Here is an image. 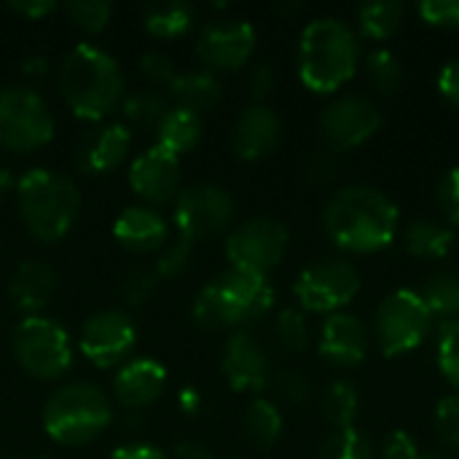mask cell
I'll return each mask as SVG.
<instances>
[{
	"label": "cell",
	"instance_id": "cell-6",
	"mask_svg": "<svg viewBox=\"0 0 459 459\" xmlns=\"http://www.w3.org/2000/svg\"><path fill=\"white\" fill-rule=\"evenodd\" d=\"M40 420L54 444L86 446L108 430L113 409L102 387L91 382H70L48 395Z\"/></svg>",
	"mask_w": 459,
	"mask_h": 459
},
{
	"label": "cell",
	"instance_id": "cell-44",
	"mask_svg": "<svg viewBox=\"0 0 459 459\" xmlns=\"http://www.w3.org/2000/svg\"><path fill=\"white\" fill-rule=\"evenodd\" d=\"M420 13L438 27H459V0H422Z\"/></svg>",
	"mask_w": 459,
	"mask_h": 459
},
{
	"label": "cell",
	"instance_id": "cell-50",
	"mask_svg": "<svg viewBox=\"0 0 459 459\" xmlns=\"http://www.w3.org/2000/svg\"><path fill=\"white\" fill-rule=\"evenodd\" d=\"M110 459H169L159 446H151V444H124L118 446Z\"/></svg>",
	"mask_w": 459,
	"mask_h": 459
},
{
	"label": "cell",
	"instance_id": "cell-49",
	"mask_svg": "<svg viewBox=\"0 0 459 459\" xmlns=\"http://www.w3.org/2000/svg\"><path fill=\"white\" fill-rule=\"evenodd\" d=\"M8 8H11L13 13L24 16V19H43V16L54 13L59 5H56L54 0H11Z\"/></svg>",
	"mask_w": 459,
	"mask_h": 459
},
{
	"label": "cell",
	"instance_id": "cell-21",
	"mask_svg": "<svg viewBox=\"0 0 459 459\" xmlns=\"http://www.w3.org/2000/svg\"><path fill=\"white\" fill-rule=\"evenodd\" d=\"M320 355L336 366H358L368 355V331L360 317L333 312L320 331Z\"/></svg>",
	"mask_w": 459,
	"mask_h": 459
},
{
	"label": "cell",
	"instance_id": "cell-4",
	"mask_svg": "<svg viewBox=\"0 0 459 459\" xmlns=\"http://www.w3.org/2000/svg\"><path fill=\"white\" fill-rule=\"evenodd\" d=\"M16 204L24 229L40 242L62 239L81 215V188L65 172L35 167L16 180Z\"/></svg>",
	"mask_w": 459,
	"mask_h": 459
},
{
	"label": "cell",
	"instance_id": "cell-31",
	"mask_svg": "<svg viewBox=\"0 0 459 459\" xmlns=\"http://www.w3.org/2000/svg\"><path fill=\"white\" fill-rule=\"evenodd\" d=\"M242 425L255 446H272L282 433V414L269 398H255L247 403Z\"/></svg>",
	"mask_w": 459,
	"mask_h": 459
},
{
	"label": "cell",
	"instance_id": "cell-25",
	"mask_svg": "<svg viewBox=\"0 0 459 459\" xmlns=\"http://www.w3.org/2000/svg\"><path fill=\"white\" fill-rule=\"evenodd\" d=\"M199 140H202V116L194 110L169 105L161 124L156 126V145L175 156H183L191 148H196Z\"/></svg>",
	"mask_w": 459,
	"mask_h": 459
},
{
	"label": "cell",
	"instance_id": "cell-23",
	"mask_svg": "<svg viewBox=\"0 0 459 459\" xmlns=\"http://www.w3.org/2000/svg\"><path fill=\"white\" fill-rule=\"evenodd\" d=\"M56 290V272L38 258L22 261L8 280V301L16 312L32 317L40 315Z\"/></svg>",
	"mask_w": 459,
	"mask_h": 459
},
{
	"label": "cell",
	"instance_id": "cell-8",
	"mask_svg": "<svg viewBox=\"0 0 459 459\" xmlns=\"http://www.w3.org/2000/svg\"><path fill=\"white\" fill-rule=\"evenodd\" d=\"M56 129L48 102L30 86L0 89V148L32 153L51 143Z\"/></svg>",
	"mask_w": 459,
	"mask_h": 459
},
{
	"label": "cell",
	"instance_id": "cell-34",
	"mask_svg": "<svg viewBox=\"0 0 459 459\" xmlns=\"http://www.w3.org/2000/svg\"><path fill=\"white\" fill-rule=\"evenodd\" d=\"M62 11L70 19V24L86 35L102 32L113 16V5L108 0H70L62 5Z\"/></svg>",
	"mask_w": 459,
	"mask_h": 459
},
{
	"label": "cell",
	"instance_id": "cell-18",
	"mask_svg": "<svg viewBox=\"0 0 459 459\" xmlns=\"http://www.w3.org/2000/svg\"><path fill=\"white\" fill-rule=\"evenodd\" d=\"M282 134V121L274 108L266 102H253L247 105L231 129V148L239 159H264L266 153L274 151Z\"/></svg>",
	"mask_w": 459,
	"mask_h": 459
},
{
	"label": "cell",
	"instance_id": "cell-10",
	"mask_svg": "<svg viewBox=\"0 0 459 459\" xmlns=\"http://www.w3.org/2000/svg\"><path fill=\"white\" fill-rule=\"evenodd\" d=\"M290 234L282 221L269 215H255L239 223L226 237V258L231 269H242L250 274H269L282 264L288 253Z\"/></svg>",
	"mask_w": 459,
	"mask_h": 459
},
{
	"label": "cell",
	"instance_id": "cell-38",
	"mask_svg": "<svg viewBox=\"0 0 459 459\" xmlns=\"http://www.w3.org/2000/svg\"><path fill=\"white\" fill-rule=\"evenodd\" d=\"M156 282H159L156 272L143 269V266L129 269L118 282V296L126 307H143L156 293Z\"/></svg>",
	"mask_w": 459,
	"mask_h": 459
},
{
	"label": "cell",
	"instance_id": "cell-16",
	"mask_svg": "<svg viewBox=\"0 0 459 459\" xmlns=\"http://www.w3.org/2000/svg\"><path fill=\"white\" fill-rule=\"evenodd\" d=\"M180 178H183L180 156L159 145L145 148L129 164V186L148 207L175 202V196L180 194Z\"/></svg>",
	"mask_w": 459,
	"mask_h": 459
},
{
	"label": "cell",
	"instance_id": "cell-7",
	"mask_svg": "<svg viewBox=\"0 0 459 459\" xmlns=\"http://www.w3.org/2000/svg\"><path fill=\"white\" fill-rule=\"evenodd\" d=\"M11 352L22 371L40 382L65 377L73 366V342L67 331L43 315L24 317L11 333Z\"/></svg>",
	"mask_w": 459,
	"mask_h": 459
},
{
	"label": "cell",
	"instance_id": "cell-37",
	"mask_svg": "<svg viewBox=\"0 0 459 459\" xmlns=\"http://www.w3.org/2000/svg\"><path fill=\"white\" fill-rule=\"evenodd\" d=\"M191 261H194V242L186 239V237H178L172 245L164 247V253L159 255L153 272L161 280H178L191 269Z\"/></svg>",
	"mask_w": 459,
	"mask_h": 459
},
{
	"label": "cell",
	"instance_id": "cell-33",
	"mask_svg": "<svg viewBox=\"0 0 459 459\" xmlns=\"http://www.w3.org/2000/svg\"><path fill=\"white\" fill-rule=\"evenodd\" d=\"M315 459H374L371 441L355 428H336L325 436Z\"/></svg>",
	"mask_w": 459,
	"mask_h": 459
},
{
	"label": "cell",
	"instance_id": "cell-12",
	"mask_svg": "<svg viewBox=\"0 0 459 459\" xmlns=\"http://www.w3.org/2000/svg\"><path fill=\"white\" fill-rule=\"evenodd\" d=\"M296 299L309 312H339L360 290V272L347 258H317L296 277Z\"/></svg>",
	"mask_w": 459,
	"mask_h": 459
},
{
	"label": "cell",
	"instance_id": "cell-27",
	"mask_svg": "<svg viewBox=\"0 0 459 459\" xmlns=\"http://www.w3.org/2000/svg\"><path fill=\"white\" fill-rule=\"evenodd\" d=\"M455 245L449 223L436 218H417L406 229V247L420 258H444Z\"/></svg>",
	"mask_w": 459,
	"mask_h": 459
},
{
	"label": "cell",
	"instance_id": "cell-14",
	"mask_svg": "<svg viewBox=\"0 0 459 459\" xmlns=\"http://www.w3.org/2000/svg\"><path fill=\"white\" fill-rule=\"evenodd\" d=\"M255 51V27L237 16H215L199 30L196 54L207 70H237Z\"/></svg>",
	"mask_w": 459,
	"mask_h": 459
},
{
	"label": "cell",
	"instance_id": "cell-36",
	"mask_svg": "<svg viewBox=\"0 0 459 459\" xmlns=\"http://www.w3.org/2000/svg\"><path fill=\"white\" fill-rule=\"evenodd\" d=\"M366 70H368V81L379 91H395L403 81V65L398 54L390 48H374L366 59Z\"/></svg>",
	"mask_w": 459,
	"mask_h": 459
},
{
	"label": "cell",
	"instance_id": "cell-55",
	"mask_svg": "<svg viewBox=\"0 0 459 459\" xmlns=\"http://www.w3.org/2000/svg\"><path fill=\"white\" fill-rule=\"evenodd\" d=\"M420 459H449V455L446 452H422Z\"/></svg>",
	"mask_w": 459,
	"mask_h": 459
},
{
	"label": "cell",
	"instance_id": "cell-40",
	"mask_svg": "<svg viewBox=\"0 0 459 459\" xmlns=\"http://www.w3.org/2000/svg\"><path fill=\"white\" fill-rule=\"evenodd\" d=\"M269 385L288 403H307L312 398V379L304 371H296V368H285V371L272 374Z\"/></svg>",
	"mask_w": 459,
	"mask_h": 459
},
{
	"label": "cell",
	"instance_id": "cell-17",
	"mask_svg": "<svg viewBox=\"0 0 459 459\" xmlns=\"http://www.w3.org/2000/svg\"><path fill=\"white\" fill-rule=\"evenodd\" d=\"M221 371H223L226 382L234 390H239V393H258L272 379L269 352L261 344V339L255 333H250L247 328L245 331H234L231 339L223 347Z\"/></svg>",
	"mask_w": 459,
	"mask_h": 459
},
{
	"label": "cell",
	"instance_id": "cell-29",
	"mask_svg": "<svg viewBox=\"0 0 459 459\" xmlns=\"http://www.w3.org/2000/svg\"><path fill=\"white\" fill-rule=\"evenodd\" d=\"M422 299L433 320L436 317H441L444 323L459 320V272L446 269V272L433 274L422 288Z\"/></svg>",
	"mask_w": 459,
	"mask_h": 459
},
{
	"label": "cell",
	"instance_id": "cell-30",
	"mask_svg": "<svg viewBox=\"0 0 459 459\" xmlns=\"http://www.w3.org/2000/svg\"><path fill=\"white\" fill-rule=\"evenodd\" d=\"M358 406H360V398H358V390L352 382L347 379H336L331 382L323 395H320V414L323 420L336 430V428H350L355 422V414H358Z\"/></svg>",
	"mask_w": 459,
	"mask_h": 459
},
{
	"label": "cell",
	"instance_id": "cell-28",
	"mask_svg": "<svg viewBox=\"0 0 459 459\" xmlns=\"http://www.w3.org/2000/svg\"><path fill=\"white\" fill-rule=\"evenodd\" d=\"M121 116L129 126L137 129H156L164 118V113L169 110V102L161 91H156L153 86L148 89H137L132 94L124 97L121 102Z\"/></svg>",
	"mask_w": 459,
	"mask_h": 459
},
{
	"label": "cell",
	"instance_id": "cell-53",
	"mask_svg": "<svg viewBox=\"0 0 459 459\" xmlns=\"http://www.w3.org/2000/svg\"><path fill=\"white\" fill-rule=\"evenodd\" d=\"M178 406H180L186 414H196V411L202 409V395H199V390L183 387V390L178 393Z\"/></svg>",
	"mask_w": 459,
	"mask_h": 459
},
{
	"label": "cell",
	"instance_id": "cell-3",
	"mask_svg": "<svg viewBox=\"0 0 459 459\" xmlns=\"http://www.w3.org/2000/svg\"><path fill=\"white\" fill-rule=\"evenodd\" d=\"M272 304L274 288L264 274L226 269L199 290L191 315L204 331H245V325L266 317Z\"/></svg>",
	"mask_w": 459,
	"mask_h": 459
},
{
	"label": "cell",
	"instance_id": "cell-2",
	"mask_svg": "<svg viewBox=\"0 0 459 459\" xmlns=\"http://www.w3.org/2000/svg\"><path fill=\"white\" fill-rule=\"evenodd\" d=\"M59 91L78 118L102 121L121 108L126 81L113 54L94 43H75L59 62Z\"/></svg>",
	"mask_w": 459,
	"mask_h": 459
},
{
	"label": "cell",
	"instance_id": "cell-1",
	"mask_svg": "<svg viewBox=\"0 0 459 459\" xmlns=\"http://www.w3.org/2000/svg\"><path fill=\"white\" fill-rule=\"evenodd\" d=\"M398 204L379 188L352 183L339 188L323 210L331 239L352 253L382 250L398 231Z\"/></svg>",
	"mask_w": 459,
	"mask_h": 459
},
{
	"label": "cell",
	"instance_id": "cell-9",
	"mask_svg": "<svg viewBox=\"0 0 459 459\" xmlns=\"http://www.w3.org/2000/svg\"><path fill=\"white\" fill-rule=\"evenodd\" d=\"M433 328V315L422 293L411 288L393 290L377 309L374 331L385 355H403L425 342Z\"/></svg>",
	"mask_w": 459,
	"mask_h": 459
},
{
	"label": "cell",
	"instance_id": "cell-48",
	"mask_svg": "<svg viewBox=\"0 0 459 459\" xmlns=\"http://www.w3.org/2000/svg\"><path fill=\"white\" fill-rule=\"evenodd\" d=\"M438 91L459 108V56H452L438 73Z\"/></svg>",
	"mask_w": 459,
	"mask_h": 459
},
{
	"label": "cell",
	"instance_id": "cell-19",
	"mask_svg": "<svg viewBox=\"0 0 459 459\" xmlns=\"http://www.w3.org/2000/svg\"><path fill=\"white\" fill-rule=\"evenodd\" d=\"M129 148H132V132L126 129V124H100L97 129L81 134L75 159L83 172L105 175L126 161Z\"/></svg>",
	"mask_w": 459,
	"mask_h": 459
},
{
	"label": "cell",
	"instance_id": "cell-46",
	"mask_svg": "<svg viewBox=\"0 0 459 459\" xmlns=\"http://www.w3.org/2000/svg\"><path fill=\"white\" fill-rule=\"evenodd\" d=\"M274 81H277L274 65L266 62V59H261V62H255V65L250 67V73H247V91L255 97V102H261V100L274 89Z\"/></svg>",
	"mask_w": 459,
	"mask_h": 459
},
{
	"label": "cell",
	"instance_id": "cell-22",
	"mask_svg": "<svg viewBox=\"0 0 459 459\" xmlns=\"http://www.w3.org/2000/svg\"><path fill=\"white\" fill-rule=\"evenodd\" d=\"M113 237L121 247L132 253H153L167 245L169 223L159 210L148 204H132L118 212L113 223Z\"/></svg>",
	"mask_w": 459,
	"mask_h": 459
},
{
	"label": "cell",
	"instance_id": "cell-47",
	"mask_svg": "<svg viewBox=\"0 0 459 459\" xmlns=\"http://www.w3.org/2000/svg\"><path fill=\"white\" fill-rule=\"evenodd\" d=\"M420 446L406 430H393L382 444V459H420Z\"/></svg>",
	"mask_w": 459,
	"mask_h": 459
},
{
	"label": "cell",
	"instance_id": "cell-15",
	"mask_svg": "<svg viewBox=\"0 0 459 459\" xmlns=\"http://www.w3.org/2000/svg\"><path fill=\"white\" fill-rule=\"evenodd\" d=\"M382 124V110L366 94H342L331 100L320 116L323 134L331 148H350L368 140Z\"/></svg>",
	"mask_w": 459,
	"mask_h": 459
},
{
	"label": "cell",
	"instance_id": "cell-51",
	"mask_svg": "<svg viewBox=\"0 0 459 459\" xmlns=\"http://www.w3.org/2000/svg\"><path fill=\"white\" fill-rule=\"evenodd\" d=\"M175 459H215L212 449L199 444V441H180L172 452Z\"/></svg>",
	"mask_w": 459,
	"mask_h": 459
},
{
	"label": "cell",
	"instance_id": "cell-52",
	"mask_svg": "<svg viewBox=\"0 0 459 459\" xmlns=\"http://www.w3.org/2000/svg\"><path fill=\"white\" fill-rule=\"evenodd\" d=\"M22 73L27 78H43L48 73V59L43 54H27L22 59Z\"/></svg>",
	"mask_w": 459,
	"mask_h": 459
},
{
	"label": "cell",
	"instance_id": "cell-41",
	"mask_svg": "<svg viewBox=\"0 0 459 459\" xmlns=\"http://www.w3.org/2000/svg\"><path fill=\"white\" fill-rule=\"evenodd\" d=\"M140 73L145 75L148 83H156V86H169L172 78L178 75V67H175V59L164 51H145L140 56Z\"/></svg>",
	"mask_w": 459,
	"mask_h": 459
},
{
	"label": "cell",
	"instance_id": "cell-39",
	"mask_svg": "<svg viewBox=\"0 0 459 459\" xmlns=\"http://www.w3.org/2000/svg\"><path fill=\"white\" fill-rule=\"evenodd\" d=\"M438 368L459 390V320L444 323L438 336Z\"/></svg>",
	"mask_w": 459,
	"mask_h": 459
},
{
	"label": "cell",
	"instance_id": "cell-42",
	"mask_svg": "<svg viewBox=\"0 0 459 459\" xmlns=\"http://www.w3.org/2000/svg\"><path fill=\"white\" fill-rule=\"evenodd\" d=\"M436 430L438 436L449 444L459 449V395H446L438 401L436 406Z\"/></svg>",
	"mask_w": 459,
	"mask_h": 459
},
{
	"label": "cell",
	"instance_id": "cell-43",
	"mask_svg": "<svg viewBox=\"0 0 459 459\" xmlns=\"http://www.w3.org/2000/svg\"><path fill=\"white\" fill-rule=\"evenodd\" d=\"M438 204L444 210V215L449 218V223H455L459 229V164L452 167L438 186Z\"/></svg>",
	"mask_w": 459,
	"mask_h": 459
},
{
	"label": "cell",
	"instance_id": "cell-35",
	"mask_svg": "<svg viewBox=\"0 0 459 459\" xmlns=\"http://www.w3.org/2000/svg\"><path fill=\"white\" fill-rule=\"evenodd\" d=\"M274 342L285 352H301L309 344V323L301 309L285 307L274 320Z\"/></svg>",
	"mask_w": 459,
	"mask_h": 459
},
{
	"label": "cell",
	"instance_id": "cell-32",
	"mask_svg": "<svg viewBox=\"0 0 459 459\" xmlns=\"http://www.w3.org/2000/svg\"><path fill=\"white\" fill-rule=\"evenodd\" d=\"M403 22L401 0H371L358 8V27L366 38H390Z\"/></svg>",
	"mask_w": 459,
	"mask_h": 459
},
{
	"label": "cell",
	"instance_id": "cell-11",
	"mask_svg": "<svg viewBox=\"0 0 459 459\" xmlns=\"http://www.w3.org/2000/svg\"><path fill=\"white\" fill-rule=\"evenodd\" d=\"M237 204L229 188L218 183H196L175 196V229L178 237L191 242L212 239L223 234L234 221Z\"/></svg>",
	"mask_w": 459,
	"mask_h": 459
},
{
	"label": "cell",
	"instance_id": "cell-5",
	"mask_svg": "<svg viewBox=\"0 0 459 459\" xmlns=\"http://www.w3.org/2000/svg\"><path fill=\"white\" fill-rule=\"evenodd\" d=\"M358 65L355 30L336 16L312 19L299 40V75L312 91H333Z\"/></svg>",
	"mask_w": 459,
	"mask_h": 459
},
{
	"label": "cell",
	"instance_id": "cell-45",
	"mask_svg": "<svg viewBox=\"0 0 459 459\" xmlns=\"http://www.w3.org/2000/svg\"><path fill=\"white\" fill-rule=\"evenodd\" d=\"M336 169H339V153L331 145L315 151L307 161V178L315 183H328L336 175Z\"/></svg>",
	"mask_w": 459,
	"mask_h": 459
},
{
	"label": "cell",
	"instance_id": "cell-26",
	"mask_svg": "<svg viewBox=\"0 0 459 459\" xmlns=\"http://www.w3.org/2000/svg\"><path fill=\"white\" fill-rule=\"evenodd\" d=\"M196 22V8L188 0H159L143 8V27L156 38H180Z\"/></svg>",
	"mask_w": 459,
	"mask_h": 459
},
{
	"label": "cell",
	"instance_id": "cell-24",
	"mask_svg": "<svg viewBox=\"0 0 459 459\" xmlns=\"http://www.w3.org/2000/svg\"><path fill=\"white\" fill-rule=\"evenodd\" d=\"M167 89H169V97H172V102L178 108L194 110L199 116H204L207 110H212L221 102V97H223V86H221L218 75L210 73V70H186V73H178Z\"/></svg>",
	"mask_w": 459,
	"mask_h": 459
},
{
	"label": "cell",
	"instance_id": "cell-20",
	"mask_svg": "<svg viewBox=\"0 0 459 459\" xmlns=\"http://www.w3.org/2000/svg\"><path fill=\"white\" fill-rule=\"evenodd\" d=\"M167 387V368L151 358L126 360L113 377V395L126 411H140L159 401Z\"/></svg>",
	"mask_w": 459,
	"mask_h": 459
},
{
	"label": "cell",
	"instance_id": "cell-54",
	"mask_svg": "<svg viewBox=\"0 0 459 459\" xmlns=\"http://www.w3.org/2000/svg\"><path fill=\"white\" fill-rule=\"evenodd\" d=\"M13 188H16V180H13V175H11V169L0 164V202H3Z\"/></svg>",
	"mask_w": 459,
	"mask_h": 459
},
{
	"label": "cell",
	"instance_id": "cell-13",
	"mask_svg": "<svg viewBox=\"0 0 459 459\" xmlns=\"http://www.w3.org/2000/svg\"><path fill=\"white\" fill-rule=\"evenodd\" d=\"M134 344H137V328H134V320L124 309L94 312L83 323L81 339H78L81 355L97 368L124 366Z\"/></svg>",
	"mask_w": 459,
	"mask_h": 459
}]
</instances>
